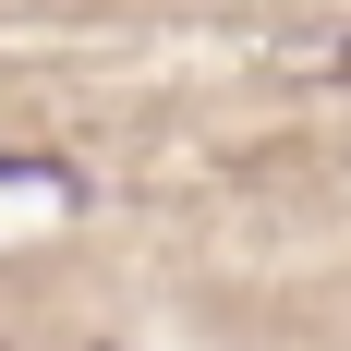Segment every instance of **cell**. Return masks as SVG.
Instances as JSON below:
<instances>
[{
	"instance_id": "obj_1",
	"label": "cell",
	"mask_w": 351,
	"mask_h": 351,
	"mask_svg": "<svg viewBox=\"0 0 351 351\" xmlns=\"http://www.w3.org/2000/svg\"><path fill=\"white\" fill-rule=\"evenodd\" d=\"M279 73H303V85H351V25H291V36H279Z\"/></svg>"
},
{
	"instance_id": "obj_2",
	"label": "cell",
	"mask_w": 351,
	"mask_h": 351,
	"mask_svg": "<svg viewBox=\"0 0 351 351\" xmlns=\"http://www.w3.org/2000/svg\"><path fill=\"white\" fill-rule=\"evenodd\" d=\"M0 182H61V170H49V158H0Z\"/></svg>"
},
{
	"instance_id": "obj_3",
	"label": "cell",
	"mask_w": 351,
	"mask_h": 351,
	"mask_svg": "<svg viewBox=\"0 0 351 351\" xmlns=\"http://www.w3.org/2000/svg\"><path fill=\"white\" fill-rule=\"evenodd\" d=\"M0 351H25V339H0Z\"/></svg>"
}]
</instances>
